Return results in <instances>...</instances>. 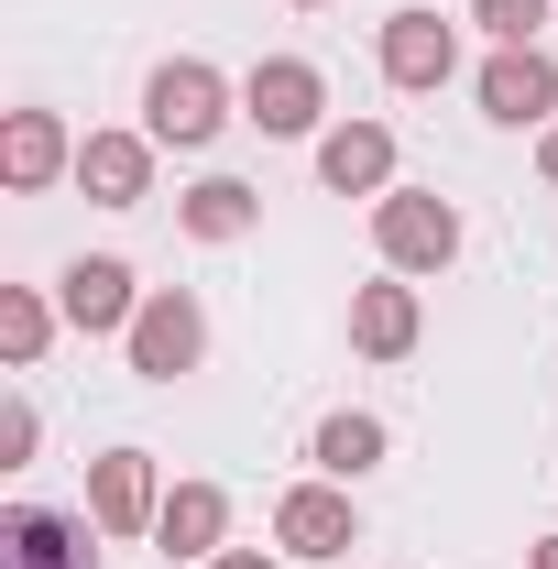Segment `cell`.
<instances>
[{
    "instance_id": "12",
    "label": "cell",
    "mask_w": 558,
    "mask_h": 569,
    "mask_svg": "<svg viewBox=\"0 0 558 569\" xmlns=\"http://www.w3.org/2000/svg\"><path fill=\"white\" fill-rule=\"evenodd\" d=\"M482 110L492 121H548L558 110V67L537 56V44H504V56L482 67Z\"/></svg>"
},
{
    "instance_id": "20",
    "label": "cell",
    "mask_w": 558,
    "mask_h": 569,
    "mask_svg": "<svg viewBox=\"0 0 558 569\" xmlns=\"http://www.w3.org/2000/svg\"><path fill=\"white\" fill-rule=\"evenodd\" d=\"M33 438H44V427H33L22 395H11V406H0V460H33Z\"/></svg>"
},
{
    "instance_id": "1",
    "label": "cell",
    "mask_w": 558,
    "mask_h": 569,
    "mask_svg": "<svg viewBox=\"0 0 558 569\" xmlns=\"http://www.w3.org/2000/svg\"><path fill=\"white\" fill-rule=\"evenodd\" d=\"M219 121H230V88H219V67H198V56H176V67H153V88H142V132L153 142H219Z\"/></svg>"
},
{
    "instance_id": "10",
    "label": "cell",
    "mask_w": 558,
    "mask_h": 569,
    "mask_svg": "<svg viewBox=\"0 0 558 569\" xmlns=\"http://www.w3.org/2000/svg\"><path fill=\"white\" fill-rule=\"evenodd\" d=\"M0 569H99V559H88V526L44 515V503H11V526H0Z\"/></svg>"
},
{
    "instance_id": "17",
    "label": "cell",
    "mask_w": 558,
    "mask_h": 569,
    "mask_svg": "<svg viewBox=\"0 0 558 569\" xmlns=\"http://www.w3.org/2000/svg\"><path fill=\"white\" fill-rule=\"evenodd\" d=\"M44 329H56V307H44L33 284H0V361H11V372L44 361Z\"/></svg>"
},
{
    "instance_id": "15",
    "label": "cell",
    "mask_w": 558,
    "mask_h": 569,
    "mask_svg": "<svg viewBox=\"0 0 558 569\" xmlns=\"http://www.w3.org/2000/svg\"><path fill=\"white\" fill-rule=\"evenodd\" d=\"M350 340L372 361H406L417 351V284H361L350 296Z\"/></svg>"
},
{
    "instance_id": "23",
    "label": "cell",
    "mask_w": 558,
    "mask_h": 569,
    "mask_svg": "<svg viewBox=\"0 0 558 569\" xmlns=\"http://www.w3.org/2000/svg\"><path fill=\"white\" fill-rule=\"evenodd\" d=\"M537 164H548V187H558V132H548V153H537Z\"/></svg>"
},
{
    "instance_id": "16",
    "label": "cell",
    "mask_w": 558,
    "mask_h": 569,
    "mask_svg": "<svg viewBox=\"0 0 558 569\" xmlns=\"http://www.w3.org/2000/svg\"><path fill=\"white\" fill-rule=\"evenodd\" d=\"M252 209H263V198H252L241 176H209V187H187V230H198V241H241V230H252Z\"/></svg>"
},
{
    "instance_id": "18",
    "label": "cell",
    "mask_w": 558,
    "mask_h": 569,
    "mask_svg": "<svg viewBox=\"0 0 558 569\" xmlns=\"http://www.w3.org/2000/svg\"><path fill=\"white\" fill-rule=\"evenodd\" d=\"M372 460H383V417H329L318 427V471L329 482H361Z\"/></svg>"
},
{
    "instance_id": "9",
    "label": "cell",
    "mask_w": 558,
    "mask_h": 569,
    "mask_svg": "<svg viewBox=\"0 0 558 569\" xmlns=\"http://www.w3.org/2000/svg\"><path fill=\"white\" fill-rule=\"evenodd\" d=\"M318 176H329L340 198H383V187H395V132H383V121H340V132L318 142Z\"/></svg>"
},
{
    "instance_id": "11",
    "label": "cell",
    "mask_w": 558,
    "mask_h": 569,
    "mask_svg": "<svg viewBox=\"0 0 558 569\" xmlns=\"http://www.w3.org/2000/svg\"><path fill=\"white\" fill-rule=\"evenodd\" d=\"M88 515H99L110 537H142V526L165 515V503H153V460H142V449H110V460L88 471Z\"/></svg>"
},
{
    "instance_id": "3",
    "label": "cell",
    "mask_w": 558,
    "mask_h": 569,
    "mask_svg": "<svg viewBox=\"0 0 558 569\" xmlns=\"http://www.w3.org/2000/svg\"><path fill=\"white\" fill-rule=\"evenodd\" d=\"M121 340H132V372H142V383H176V372H198V351H209V318H198L187 284H153Z\"/></svg>"
},
{
    "instance_id": "6",
    "label": "cell",
    "mask_w": 558,
    "mask_h": 569,
    "mask_svg": "<svg viewBox=\"0 0 558 569\" xmlns=\"http://www.w3.org/2000/svg\"><path fill=\"white\" fill-rule=\"evenodd\" d=\"M56 307H67L77 329H132V318H142V284H132V263L88 252V263H67V274H56Z\"/></svg>"
},
{
    "instance_id": "4",
    "label": "cell",
    "mask_w": 558,
    "mask_h": 569,
    "mask_svg": "<svg viewBox=\"0 0 558 569\" xmlns=\"http://www.w3.org/2000/svg\"><path fill=\"white\" fill-rule=\"evenodd\" d=\"M318 99H329V88H318V67H307V56H263V67L241 77V121H252V132H318Z\"/></svg>"
},
{
    "instance_id": "2",
    "label": "cell",
    "mask_w": 558,
    "mask_h": 569,
    "mask_svg": "<svg viewBox=\"0 0 558 569\" xmlns=\"http://www.w3.org/2000/svg\"><path fill=\"white\" fill-rule=\"evenodd\" d=\"M372 241H383V263H395V274H438V263L460 252V209H449V198H427V187H383Z\"/></svg>"
},
{
    "instance_id": "14",
    "label": "cell",
    "mask_w": 558,
    "mask_h": 569,
    "mask_svg": "<svg viewBox=\"0 0 558 569\" xmlns=\"http://www.w3.org/2000/svg\"><path fill=\"white\" fill-rule=\"evenodd\" d=\"M219 526H230V503H219L209 482H176V493H165V515H153V537H165V559H198V569L219 559Z\"/></svg>"
},
{
    "instance_id": "7",
    "label": "cell",
    "mask_w": 558,
    "mask_h": 569,
    "mask_svg": "<svg viewBox=\"0 0 558 569\" xmlns=\"http://www.w3.org/2000/svg\"><path fill=\"white\" fill-rule=\"evenodd\" d=\"M77 187H88L99 209H142V187H153V142H142V132H88V142H77Z\"/></svg>"
},
{
    "instance_id": "21",
    "label": "cell",
    "mask_w": 558,
    "mask_h": 569,
    "mask_svg": "<svg viewBox=\"0 0 558 569\" xmlns=\"http://www.w3.org/2000/svg\"><path fill=\"white\" fill-rule=\"evenodd\" d=\"M209 569H275V559H263V548H219Z\"/></svg>"
},
{
    "instance_id": "24",
    "label": "cell",
    "mask_w": 558,
    "mask_h": 569,
    "mask_svg": "<svg viewBox=\"0 0 558 569\" xmlns=\"http://www.w3.org/2000/svg\"><path fill=\"white\" fill-rule=\"evenodd\" d=\"M296 11H318V0H296Z\"/></svg>"
},
{
    "instance_id": "5",
    "label": "cell",
    "mask_w": 558,
    "mask_h": 569,
    "mask_svg": "<svg viewBox=\"0 0 558 569\" xmlns=\"http://www.w3.org/2000/svg\"><path fill=\"white\" fill-rule=\"evenodd\" d=\"M275 537L296 559H350V548H361V515H350L340 482H296V493L275 503Z\"/></svg>"
},
{
    "instance_id": "19",
    "label": "cell",
    "mask_w": 558,
    "mask_h": 569,
    "mask_svg": "<svg viewBox=\"0 0 558 569\" xmlns=\"http://www.w3.org/2000/svg\"><path fill=\"white\" fill-rule=\"evenodd\" d=\"M471 22H482L492 44H537L548 33V0H471Z\"/></svg>"
},
{
    "instance_id": "13",
    "label": "cell",
    "mask_w": 558,
    "mask_h": 569,
    "mask_svg": "<svg viewBox=\"0 0 558 569\" xmlns=\"http://www.w3.org/2000/svg\"><path fill=\"white\" fill-rule=\"evenodd\" d=\"M77 153H67V132H56V110H11V132H0V176L33 198V187H56Z\"/></svg>"
},
{
    "instance_id": "22",
    "label": "cell",
    "mask_w": 558,
    "mask_h": 569,
    "mask_svg": "<svg viewBox=\"0 0 558 569\" xmlns=\"http://www.w3.org/2000/svg\"><path fill=\"white\" fill-rule=\"evenodd\" d=\"M537 569H558V537H537Z\"/></svg>"
},
{
    "instance_id": "8",
    "label": "cell",
    "mask_w": 558,
    "mask_h": 569,
    "mask_svg": "<svg viewBox=\"0 0 558 569\" xmlns=\"http://www.w3.org/2000/svg\"><path fill=\"white\" fill-rule=\"evenodd\" d=\"M449 67H460V33L438 11H395L383 22V77L395 88H449Z\"/></svg>"
}]
</instances>
